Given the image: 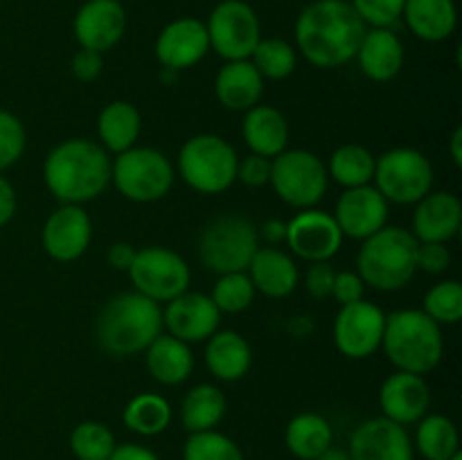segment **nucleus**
Returning <instances> with one entry per match:
<instances>
[{"mask_svg":"<svg viewBox=\"0 0 462 460\" xmlns=\"http://www.w3.org/2000/svg\"><path fill=\"white\" fill-rule=\"evenodd\" d=\"M365 23L350 0H314L296 21V45L302 57L316 68H341L355 59Z\"/></svg>","mask_w":462,"mask_h":460,"instance_id":"f257e3e1","label":"nucleus"},{"mask_svg":"<svg viewBox=\"0 0 462 460\" xmlns=\"http://www.w3.org/2000/svg\"><path fill=\"white\" fill-rule=\"evenodd\" d=\"M111 158L95 140L70 138L59 143L43 162V179L54 198L81 206L97 198L111 183Z\"/></svg>","mask_w":462,"mask_h":460,"instance_id":"f03ea898","label":"nucleus"},{"mask_svg":"<svg viewBox=\"0 0 462 460\" xmlns=\"http://www.w3.org/2000/svg\"><path fill=\"white\" fill-rule=\"evenodd\" d=\"M161 332V305L138 291L111 298L95 323V338L111 356H134L144 352Z\"/></svg>","mask_w":462,"mask_h":460,"instance_id":"7ed1b4c3","label":"nucleus"},{"mask_svg":"<svg viewBox=\"0 0 462 460\" xmlns=\"http://www.w3.org/2000/svg\"><path fill=\"white\" fill-rule=\"evenodd\" d=\"M382 347L397 370L427 374L440 363L445 338L440 325L422 309H397L386 316Z\"/></svg>","mask_w":462,"mask_h":460,"instance_id":"20e7f679","label":"nucleus"},{"mask_svg":"<svg viewBox=\"0 0 462 460\" xmlns=\"http://www.w3.org/2000/svg\"><path fill=\"white\" fill-rule=\"evenodd\" d=\"M418 239L400 225H383L364 239L356 255V273L377 291H400L418 273Z\"/></svg>","mask_w":462,"mask_h":460,"instance_id":"39448f33","label":"nucleus"},{"mask_svg":"<svg viewBox=\"0 0 462 460\" xmlns=\"http://www.w3.org/2000/svg\"><path fill=\"white\" fill-rule=\"evenodd\" d=\"M239 156L233 144L215 133L185 140L179 152V174L194 192L221 194L237 180Z\"/></svg>","mask_w":462,"mask_h":460,"instance_id":"423d86ee","label":"nucleus"},{"mask_svg":"<svg viewBox=\"0 0 462 460\" xmlns=\"http://www.w3.org/2000/svg\"><path fill=\"white\" fill-rule=\"evenodd\" d=\"M257 248V228L242 215L217 216L199 235V260L219 275L246 271Z\"/></svg>","mask_w":462,"mask_h":460,"instance_id":"0eeeda50","label":"nucleus"},{"mask_svg":"<svg viewBox=\"0 0 462 460\" xmlns=\"http://www.w3.org/2000/svg\"><path fill=\"white\" fill-rule=\"evenodd\" d=\"M111 180L129 201L153 203L170 194L174 185V167L158 149L131 147L117 153L113 161Z\"/></svg>","mask_w":462,"mask_h":460,"instance_id":"6e6552de","label":"nucleus"},{"mask_svg":"<svg viewBox=\"0 0 462 460\" xmlns=\"http://www.w3.org/2000/svg\"><path fill=\"white\" fill-rule=\"evenodd\" d=\"M275 194L287 206L307 210L314 207L328 192V167L307 149H284L271 158V179Z\"/></svg>","mask_w":462,"mask_h":460,"instance_id":"1a4fd4ad","label":"nucleus"},{"mask_svg":"<svg viewBox=\"0 0 462 460\" xmlns=\"http://www.w3.org/2000/svg\"><path fill=\"white\" fill-rule=\"evenodd\" d=\"M374 188L388 203L411 206L433 188V167L422 152L395 147L374 161Z\"/></svg>","mask_w":462,"mask_h":460,"instance_id":"9d476101","label":"nucleus"},{"mask_svg":"<svg viewBox=\"0 0 462 460\" xmlns=\"http://www.w3.org/2000/svg\"><path fill=\"white\" fill-rule=\"evenodd\" d=\"M210 48L226 61L251 59L262 39L260 18L246 0H221L206 21Z\"/></svg>","mask_w":462,"mask_h":460,"instance_id":"9b49d317","label":"nucleus"},{"mask_svg":"<svg viewBox=\"0 0 462 460\" xmlns=\"http://www.w3.org/2000/svg\"><path fill=\"white\" fill-rule=\"evenodd\" d=\"M129 278L135 291L153 302H170L183 291H188L189 266L176 251L165 246L140 248L129 266Z\"/></svg>","mask_w":462,"mask_h":460,"instance_id":"f8f14e48","label":"nucleus"},{"mask_svg":"<svg viewBox=\"0 0 462 460\" xmlns=\"http://www.w3.org/2000/svg\"><path fill=\"white\" fill-rule=\"evenodd\" d=\"M386 314L374 302L343 305L334 318V343L347 359H368L382 347Z\"/></svg>","mask_w":462,"mask_h":460,"instance_id":"ddd939ff","label":"nucleus"},{"mask_svg":"<svg viewBox=\"0 0 462 460\" xmlns=\"http://www.w3.org/2000/svg\"><path fill=\"white\" fill-rule=\"evenodd\" d=\"M293 255L305 262H329L343 244V233L329 212L307 207L287 224V237Z\"/></svg>","mask_w":462,"mask_h":460,"instance_id":"4468645a","label":"nucleus"},{"mask_svg":"<svg viewBox=\"0 0 462 460\" xmlns=\"http://www.w3.org/2000/svg\"><path fill=\"white\" fill-rule=\"evenodd\" d=\"M72 32L79 48L104 54L116 48L126 32V12L120 0H86L75 14Z\"/></svg>","mask_w":462,"mask_h":460,"instance_id":"2eb2a0df","label":"nucleus"},{"mask_svg":"<svg viewBox=\"0 0 462 460\" xmlns=\"http://www.w3.org/2000/svg\"><path fill=\"white\" fill-rule=\"evenodd\" d=\"M221 311L210 296L199 291H183L167 302L162 311V327L183 343H203L219 329Z\"/></svg>","mask_w":462,"mask_h":460,"instance_id":"dca6fc26","label":"nucleus"},{"mask_svg":"<svg viewBox=\"0 0 462 460\" xmlns=\"http://www.w3.org/2000/svg\"><path fill=\"white\" fill-rule=\"evenodd\" d=\"M93 224L81 206L61 203V207L45 219L41 244L45 253L57 262H75L88 251Z\"/></svg>","mask_w":462,"mask_h":460,"instance_id":"f3484780","label":"nucleus"},{"mask_svg":"<svg viewBox=\"0 0 462 460\" xmlns=\"http://www.w3.org/2000/svg\"><path fill=\"white\" fill-rule=\"evenodd\" d=\"M350 460H413V442L402 424L388 418H370L352 431Z\"/></svg>","mask_w":462,"mask_h":460,"instance_id":"a211bd4d","label":"nucleus"},{"mask_svg":"<svg viewBox=\"0 0 462 460\" xmlns=\"http://www.w3.org/2000/svg\"><path fill=\"white\" fill-rule=\"evenodd\" d=\"M332 216L341 228L343 237L364 242L370 235L388 225V201L374 185L347 188L338 197L337 212Z\"/></svg>","mask_w":462,"mask_h":460,"instance_id":"6ab92c4d","label":"nucleus"},{"mask_svg":"<svg viewBox=\"0 0 462 460\" xmlns=\"http://www.w3.org/2000/svg\"><path fill=\"white\" fill-rule=\"evenodd\" d=\"M153 50L162 68L180 72L197 66L210 50L206 23L189 16L167 23L158 34Z\"/></svg>","mask_w":462,"mask_h":460,"instance_id":"aec40b11","label":"nucleus"},{"mask_svg":"<svg viewBox=\"0 0 462 460\" xmlns=\"http://www.w3.org/2000/svg\"><path fill=\"white\" fill-rule=\"evenodd\" d=\"M429 404H431V388L422 374L397 370L383 379L379 388V406L383 418L402 427L420 422L427 415Z\"/></svg>","mask_w":462,"mask_h":460,"instance_id":"412c9836","label":"nucleus"},{"mask_svg":"<svg viewBox=\"0 0 462 460\" xmlns=\"http://www.w3.org/2000/svg\"><path fill=\"white\" fill-rule=\"evenodd\" d=\"M462 224V203L451 192H429L415 203L413 237L418 242L447 244L458 235Z\"/></svg>","mask_w":462,"mask_h":460,"instance_id":"4be33fe9","label":"nucleus"},{"mask_svg":"<svg viewBox=\"0 0 462 460\" xmlns=\"http://www.w3.org/2000/svg\"><path fill=\"white\" fill-rule=\"evenodd\" d=\"M355 59L373 81H391L404 68V43L391 27H370L361 39Z\"/></svg>","mask_w":462,"mask_h":460,"instance_id":"5701e85b","label":"nucleus"},{"mask_svg":"<svg viewBox=\"0 0 462 460\" xmlns=\"http://www.w3.org/2000/svg\"><path fill=\"white\" fill-rule=\"evenodd\" d=\"M217 99L230 111H248L260 104L264 95V77L257 72L251 59L226 61L215 79Z\"/></svg>","mask_w":462,"mask_h":460,"instance_id":"b1692460","label":"nucleus"},{"mask_svg":"<svg viewBox=\"0 0 462 460\" xmlns=\"http://www.w3.org/2000/svg\"><path fill=\"white\" fill-rule=\"evenodd\" d=\"M255 291L264 293L266 298H287L298 287V266L280 248H257L251 264L246 269Z\"/></svg>","mask_w":462,"mask_h":460,"instance_id":"393cba45","label":"nucleus"},{"mask_svg":"<svg viewBox=\"0 0 462 460\" xmlns=\"http://www.w3.org/2000/svg\"><path fill=\"white\" fill-rule=\"evenodd\" d=\"M253 363L251 343L235 329H217L206 345V365L219 382H239Z\"/></svg>","mask_w":462,"mask_h":460,"instance_id":"a878e982","label":"nucleus"},{"mask_svg":"<svg viewBox=\"0 0 462 460\" xmlns=\"http://www.w3.org/2000/svg\"><path fill=\"white\" fill-rule=\"evenodd\" d=\"M242 135L246 140L251 153L264 158H275L282 153L289 144V124L287 117L273 106L255 104L248 108L242 124Z\"/></svg>","mask_w":462,"mask_h":460,"instance_id":"bb28decb","label":"nucleus"},{"mask_svg":"<svg viewBox=\"0 0 462 460\" xmlns=\"http://www.w3.org/2000/svg\"><path fill=\"white\" fill-rule=\"evenodd\" d=\"M402 18L418 39L429 43L449 39L458 25L454 0H406Z\"/></svg>","mask_w":462,"mask_h":460,"instance_id":"cd10ccee","label":"nucleus"},{"mask_svg":"<svg viewBox=\"0 0 462 460\" xmlns=\"http://www.w3.org/2000/svg\"><path fill=\"white\" fill-rule=\"evenodd\" d=\"M147 370L162 386H179L192 374L194 354L188 343L179 341L171 334H161L144 350Z\"/></svg>","mask_w":462,"mask_h":460,"instance_id":"c85d7f7f","label":"nucleus"},{"mask_svg":"<svg viewBox=\"0 0 462 460\" xmlns=\"http://www.w3.org/2000/svg\"><path fill=\"white\" fill-rule=\"evenodd\" d=\"M140 129H143V117H140L138 108L125 99L106 104L97 117V135L102 140L99 144L113 153H122L135 147Z\"/></svg>","mask_w":462,"mask_h":460,"instance_id":"c756f323","label":"nucleus"},{"mask_svg":"<svg viewBox=\"0 0 462 460\" xmlns=\"http://www.w3.org/2000/svg\"><path fill=\"white\" fill-rule=\"evenodd\" d=\"M226 410H228V400H226L224 391L212 383H199L183 397L180 422L188 433L212 431L219 427Z\"/></svg>","mask_w":462,"mask_h":460,"instance_id":"7c9ffc66","label":"nucleus"},{"mask_svg":"<svg viewBox=\"0 0 462 460\" xmlns=\"http://www.w3.org/2000/svg\"><path fill=\"white\" fill-rule=\"evenodd\" d=\"M332 424L319 413H298L284 431V442L298 460H314L332 446Z\"/></svg>","mask_w":462,"mask_h":460,"instance_id":"2f4dec72","label":"nucleus"},{"mask_svg":"<svg viewBox=\"0 0 462 460\" xmlns=\"http://www.w3.org/2000/svg\"><path fill=\"white\" fill-rule=\"evenodd\" d=\"M374 161L377 158L364 144H341L329 156L328 176L337 180L338 185H343L346 189L370 185L374 179Z\"/></svg>","mask_w":462,"mask_h":460,"instance_id":"473e14b6","label":"nucleus"},{"mask_svg":"<svg viewBox=\"0 0 462 460\" xmlns=\"http://www.w3.org/2000/svg\"><path fill=\"white\" fill-rule=\"evenodd\" d=\"M125 427L138 436H158L171 422V406L165 397L156 392H140L125 406Z\"/></svg>","mask_w":462,"mask_h":460,"instance_id":"72a5a7b5","label":"nucleus"},{"mask_svg":"<svg viewBox=\"0 0 462 460\" xmlns=\"http://www.w3.org/2000/svg\"><path fill=\"white\" fill-rule=\"evenodd\" d=\"M415 446L424 460H449L458 454V428L445 415H424L415 431Z\"/></svg>","mask_w":462,"mask_h":460,"instance_id":"f704fd0d","label":"nucleus"},{"mask_svg":"<svg viewBox=\"0 0 462 460\" xmlns=\"http://www.w3.org/2000/svg\"><path fill=\"white\" fill-rule=\"evenodd\" d=\"M251 63L264 79H287L298 66V50L282 39H260L251 54Z\"/></svg>","mask_w":462,"mask_h":460,"instance_id":"c9c22d12","label":"nucleus"},{"mask_svg":"<svg viewBox=\"0 0 462 460\" xmlns=\"http://www.w3.org/2000/svg\"><path fill=\"white\" fill-rule=\"evenodd\" d=\"M117 442L111 428L102 422H81L70 433V449L77 460H108Z\"/></svg>","mask_w":462,"mask_h":460,"instance_id":"e433bc0d","label":"nucleus"},{"mask_svg":"<svg viewBox=\"0 0 462 460\" xmlns=\"http://www.w3.org/2000/svg\"><path fill=\"white\" fill-rule=\"evenodd\" d=\"M255 287H253L251 278L246 271H237V273H224L212 287V302L221 314H239V311L248 309L251 302L255 300Z\"/></svg>","mask_w":462,"mask_h":460,"instance_id":"4c0bfd02","label":"nucleus"},{"mask_svg":"<svg viewBox=\"0 0 462 460\" xmlns=\"http://www.w3.org/2000/svg\"><path fill=\"white\" fill-rule=\"evenodd\" d=\"M422 311L438 325H456L462 318V284L442 280L433 284L422 300Z\"/></svg>","mask_w":462,"mask_h":460,"instance_id":"58836bf2","label":"nucleus"},{"mask_svg":"<svg viewBox=\"0 0 462 460\" xmlns=\"http://www.w3.org/2000/svg\"><path fill=\"white\" fill-rule=\"evenodd\" d=\"M183 460H246L233 437L219 431L189 433L183 445Z\"/></svg>","mask_w":462,"mask_h":460,"instance_id":"ea45409f","label":"nucleus"},{"mask_svg":"<svg viewBox=\"0 0 462 460\" xmlns=\"http://www.w3.org/2000/svg\"><path fill=\"white\" fill-rule=\"evenodd\" d=\"M25 126L14 113L0 108V171L18 162L25 152Z\"/></svg>","mask_w":462,"mask_h":460,"instance_id":"a19ab883","label":"nucleus"},{"mask_svg":"<svg viewBox=\"0 0 462 460\" xmlns=\"http://www.w3.org/2000/svg\"><path fill=\"white\" fill-rule=\"evenodd\" d=\"M365 27H393L402 18L406 0H350Z\"/></svg>","mask_w":462,"mask_h":460,"instance_id":"79ce46f5","label":"nucleus"},{"mask_svg":"<svg viewBox=\"0 0 462 460\" xmlns=\"http://www.w3.org/2000/svg\"><path fill=\"white\" fill-rule=\"evenodd\" d=\"M451 264V253L447 244L440 242H418V251H415V266L418 271H427V273H445Z\"/></svg>","mask_w":462,"mask_h":460,"instance_id":"37998d69","label":"nucleus"},{"mask_svg":"<svg viewBox=\"0 0 462 460\" xmlns=\"http://www.w3.org/2000/svg\"><path fill=\"white\" fill-rule=\"evenodd\" d=\"M271 179V158L248 153L246 158H239L237 162V180H242L248 188H264Z\"/></svg>","mask_w":462,"mask_h":460,"instance_id":"c03bdc74","label":"nucleus"},{"mask_svg":"<svg viewBox=\"0 0 462 460\" xmlns=\"http://www.w3.org/2000/svg\"><path fill=\"white\" fill-rule=\"evenodd\" d=\"M334 266L329 262H311V266L305 273V289L311 298L316 300H325L332 296V284H334Z\"/></svg>","mask_w":462,"mask_h":460,"instance_id":"a18cd8bd","label":"nucleus"},{"mask_svg":"<svg viewBox=\"0 0 462 460\" xmlns=\"http://www.w3.org/2000/svg\"><path fill=\"white\" fill-rule=\"evenodd\" d=\"M364 291L365 282L361 280L359 273H355V271H338V273L334 275L332 296L337 298V302L341 307L364 300Z\"/></svg>","mask_w":462,"mask_h":460,"instance_id":"49530a36","label":"nucleus"},{"mask_svg":"<svg viewBox=\"0 0 462 460\" xmlns=\"http://www.w3.org/2000/svg\"><path fill=\"white\" fill-rule=\"evenodd\" d=\"M72 75L79 81H95L104 70V54L81 48L70 61Z\"/></svg>","mask_w":462,"mask_h":460,"instance_id":"de8ad7c7","label":"nucleus"},{"mask_svg":"<svg viewBox=\"0 0 462 460\" xmlns=\"http://www.w3.org/2000/svg\"><path fill=\"white\" fill-rule=\"evenodd\" d=\"M135 253H138V248L129 242L111 244V248H108V253H106L108 266L116 271H129V266L134 264Z\"/></svg>","mask_w":462,"mask_h":460,"instance_id":"09e8293b","label":"nucleus"},{"mask_svg":"<svg viewBox=\"0 0 462 460\" xmlns=\"http://www.w3.org/2000/svg\"><path fill=\"white\" fill-rule=\"evenodd\" d=\"M16 189H14V185L0 174V228L12 221V216L16 215Z\"/></svg>","mask_w":462,"mask_h":460,"instance_id":"8fccbe9b","label":"nucleus"},{"mask_svg":"<svg viewBox=\"0 0 462 460\" xmlns=\"http://www.w3.org/2000/svg\"><path fill=\"white\" fill-rule=\"evenodd\" d=\"M108 460H161V458H158L152 449H147V446L126 442V445H117Z\"/></svg>","mask_w":462,"mask_h":460,"instance_id":"3c124183","label":"nucleus"},{"mask_svg":"<svg viewBox=\"0 0 462 460\" xmlns=\"http://www.w3.org/2000/svg\"><path fill=\"white\" fill-rule=\"evenodd\" d=\"M257 237L264 239L269 246H278L287 237V224L282 219H266L257 230Z\"/></svg>","mask_w":462,"mask_h":460,"instance_id":"603ef678","label":"nucleus"},{"mask_svg":"<svg viewBox=\"0 0 462 460\" xmlns=\"http://www.w3.org/2000/svg\"><path fill=\"white\" fill-rule=\"evenodd\" d=\"M449 153H451V161H454V165L462 167V129L460 126H456L454 133H451Z\"/></svg>","mask_w":462,"mask_h":460,"instance_id":"864d4df0","label":"nucleus"},{"mask_svg":"<svg viewBox=\"0 0 462 460\" xmlns=\"http://www.w3.org/2000/svg\"><path fill=\"white\" fill-rule=\"evenodd\" d=\"M314 460H350V455H347V451L334 449V446H329L325 454H320L319 458H314Z\"/></svg>","mask_w":462,"mask_h":460,"instance_id":"5fc2aeb1","label":"nucleus"},{"mask_svg":"<svg viewBox=\"0 0 462 460\" xmlns=\"http://www.w3.org/2000/svg\"><path fill=\"white\" fill-rule=\"evenodd\" d=\"M449 460H462V454H460V451H458V454H454V455H451Z\"/></svg>","mask_w":462,"mask_h":460,"instance_id":"6e6d98bb","label":"nucleus"}]
</instances>
